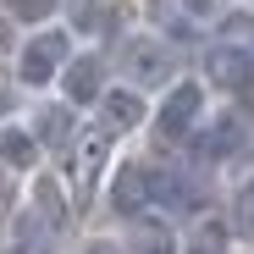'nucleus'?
<instances>
[{"mask_svg":"<svg viewBox=\"0 0 254 254\" xmlns=\"http://www.w3.org/2000/svg\"><path fill=\"white\" fill-rule=\"evenodd\" d=\"M149 105H144V89H105L100 94V127L105 133H133V127H144Z\"/></svg>","mask_w":254,"mask_h":254,"instance_id":"1a4fd4ad","label":"nucleus"},{"mask_svg":"<svg viewBox=\"0 0 254 254\" xmlns=\"http://www.w3.org/2000/svg\"><path fill=\"white\" fill-rule=\"evenodd\" d=\"M199 127H204V83L183 77V83L166 89V100H160V111H155V133L172 138V144H183V138L199 133Z\"/></svg>","mask_w":254,"mask_h":254,"instance_id":"f03ea898","label":"nucleus"},{"mask_svg":"<svg viewBox=\"0 0 254 254\" xmlns=\"http://www.w3.org/2000/svg\"><path fill=\"white\" fill-rule=\"evenodd\" d=\"M127 254H183L177 243V227L166 216H133V232H127Z\"/></svg>","mask_w":254,"mask_h":254,"instance_id":"9b49d317","label":"nucleus"},{"mask_svg":"<svg viewBox=\"0 0 254 254\" xmlns=\"http://www.w3.org/2000/svg\"><path fill=\"white\" fill-rule=\"evenodd\" d=\"M105 160H111V133L105 127H94V133L77 138V149H72V183H77V193H94Z\"/></svg>","mask_w":254,"mask_h":254,"instance_id":"9d476101","label":"nucleus"},{"mask_svg":"<svg viewBox=\"0 0 254 254\" xmlns=\"http://www.w3.org/2000/svg\"><path fill=\"white\" fill-rule=\"evenodd\" d=\"M61 94H66V105H100V94H105V56H72L66 66H61Z\"/></svg>","mask_w":254,"mask_h":254,"instance_id":"0eeeda50","label":"nucleus"},{"mask_svg":"<svg viewBox=\"0 0 254 254\" xmlns=\"http://www.w3.org/2000/svg\"><path fill=\"white\" fill-rule=\"evenodd\" d=\"M149 22L160 28L166 45H188V39L199 33V17L183 6V0H149Z\"/></svg>","mask_w":254,"mask_h":254,"instance_id":"ddd939ff","label":"nucleus"},{"mask_svg":"<svg viewBox=\"0 0 254 254\" xmlns=\"http://www.w3.org/2000/svg\"><path fill=\"white\" fill-rule=\"evenodd\" d=\"M6 111H11V94H6V89H0V122H6Z\"/></svg>","mask_w":254,"mask_h":254,"instance_id":"412c9836","label":"nucleus"},{"mask_svg":"<svg viewBox=\"0 0 254 254\" xmlns=\"http://www.w3.org/2000/svg\"><path fill=\"white\" fill-rule=\"evenodd\" d=\"M183 6H188L199 22H204V17H216V0H183Z\"/></svg>","mask_w":254,"mask_h":254,"instance_id":"6ab92c4d","label":"nucleus"},{"mask_svg":"<svg viewBox=\"0 0 254 254\" xmlns=\"http://www.w3.org/2000/svg\"><path fill=\"white\" fill-rule=\"evenodd\" d=\"M0 210H6V166H0Z\"/></svg>","mask_w":254,"mask_h":254,"instance_id":"4be33fe9","label":"nucleus"},{"mask_svg":"<svg viewBox=\"0 0 254 254\" xmlns=\"http://www.w3.org/2000/svg\"><path fill=\"white\" fill-rule=\"evenodd\" d=\"M243 149H249V122L238 111H221L216 122H204L193 133V155L210 160V166H216V160H238Z\"/></svg>","mask_w":254,"mask_h":254,"instance_id":"423d86ee","label":"nucleus"},{"mask_svg":"<svg viewBox=\"0 0 254 254\" xmlns=\"http://www.w3.org/2000/svg\"><path fill=\"white\" fill-rule=\"evenodd\" d=\"M33 216L45 221L50 232H61V227H66L72 210H66V188H61L56 177H39V183H33Z\"/></svg>","mask_w":254,"mask_h":254,"instance_id":"4468645a","label":"nucleus"},{"mask_svg":"<svg viewBox=\"0 0 254 254\" xmlns=\"http://www.w3.org/2000/svg\"><path fill=\"white\" fill-rule=\"evenodd\" d=\"M0 166H6V172H33V166H39V138H33V127L0 122Z\"/></svg>","mask_w":254,"mask_h":254,"instance_id":"f8f14e48","label":"nucleus"},{"mask_svg":"<svg viewBox=\"0 0 254 254\" xmlns=\"http://www.w3.org/2000/svg\"><path fill=\"white\" fill-rule=\"evenodd\" d=\"M232 232L243 243H254V177L238 183V193H232Z\"/></svg>","mask_w":254,"mask_h":254,"instance_id":"dca6fc26","label":"nucleus"},{"mask_svg":"<svg viewBox=\"0 0 254 254\" xmlns=\"http://www.w3.org/2000/svg\"><path fill=\"white\" fill-rule=\"evenodd\" d=\"M111 210L127 216V221L149 210V166L144 160H122L116 166V177H111Z\"/></svg>","mask_w":254,"mask_h":254,"instance_id":"6e6552de","label":"nucleus"},{"mask_svg":"<svg viewBox=\"0 0 254 254\" xmlns=\"http://www.w3.org/2000/svg\"><path fill=\"white\" fill-rule=\"evenodd\" d=\"M56 11H61V0H6V17H17L28 28H45Z\"/></svg>","mask_w":254,"mask_h":254,"instance_id":"f3484780","label":"nucleus"},{"mask_svg":"<svg viewBox=\"0 0 254 254\" xmlns=\"http://www.w3.org/2000/svg\"><path fill=\"white\" fill-rule=\"evenodd\" d=\"M204 77L216 83L221 94H249V89H254V50H243L238 39L210 45V50H204Z\"/></svg>","mask_w":254,"mask_h":254,"instance_id":"39448f33","label":"nucleus"},{"mask_svg":"<svg viewBox=\"0 0 254 254\" xmlns=\"http://www.w3.org/2000/svg\"><path fill=\"white\" fill-rule=\"evenodd\" d=\"M122 72H127V83H133V89H160V83H172L177 56H172V45H166V39L138 33V39H127V45H122Z\"/></svg>","mask_w":254,"mask_h":254,"instance_id":"7ed1b4c3","label":"nucleus"},{"mask_svg":"<svg viewBox=\"0 0 254 254\" xmlns=\"http://www.w3.org/2000/svg\"><path fill=\"white\" fill-rule=\"evenodd\" d=\"M83 254H127V249H122V243H105V238H94V243L83 249Z\"/></svg>","mask_w":254,"mask_h":254,"instance_id":"aec40b11","label":"nucleus"},{"mask_svg":"<svg viewBox=\"0 0 254 254\" xmlns=\"http://www.w3.org/2000/svg\"><path fill=\"white\" fill-rule=\"evenodd\" d=\"M33 138L45 144V149L72 144V105H45V111H39V122H33Z\"/></svg>","mask_w":254,"mask_h":254,"instance_id":"2eb2a0df","label":"nucleus"},{"mask_svg":"<svg viewBox=\"0 0 254 254\" xmlns=\"http://www.w3.org/2000/svg\"><path fill=\"white\" fill-rule=\"evenodd\" d=\"M149 204H160L166 216H199L204 210V188L183 166H149Z\"/></svg>","mask_w":254,"mask_h":254,"instance_id":"20e7f679","label":"nucleus"},{"mask_svg":"<svg viewBox=\"0 0 254 254\" xmlns=\"http://www.w3.org/2000/svg\"><path fill=\"white\" fill-rule=\"evenodd\" d=\"M183 254H227V238H221L216 227H204L193 243H183Z\"/></svg>","mask_w":254,"mask_h":254,"instance_id":"a211bd4d","label":"nucleus"},{"mask_svg":"<svg viewBox=\"0 0 254 254\" xmlns=\"http://www.w3.org/2000/svg\"><path fill=\"white\" fill-rule=\"evenodd\" d=\"M72 61V39L66 28H39L22 39V50H17V77L28 83V89H45V83L61 77V66Z\"/></svg>","mask_w":254,"mask_h":254,"instance_id":"f257e3e1","label":"nucleus"}]
</instances>
